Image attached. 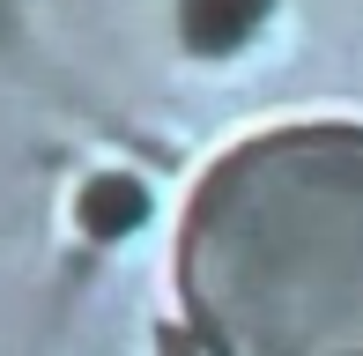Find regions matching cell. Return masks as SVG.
Returning a JSON list of instances; mask_svg holds the SVG:
<instances>
[{
  "instance_id": "6da1fadb",
  "label": "cell",
  "mask_w": 363,
  "mask_h": 356,
  "mask_svg": "<svg viewBox=\"0 0 363 356\" xmlns=\"http://www.w3.org/2000/svg\"><path fill=\"white\" fill-rule=\"evenodd\" d=\"M216 356H363V126H274L201 178L178 238Z\"/></svg>"
},
{
  "instance_id": "3957f363",
  "label": "cell",
  "mask_w": 363,
  "mask_h": 356,
  "mask_svg": "<svg viewBox=\"0 0 363 356\" xmlns=\"http://www.w3.org/2000/svg\"><path fill=\"white\" fill-rule=\"evenodd\" d=\"M141 216H148V193L134 186V178H119V171L96 178V186L82 193V230L89 238H126Z\"/></svg>"
},
{
  "instance_id": "7a4b0ae2",
  "label": "cell",
  "mask_w": 363,
  "mask_h": 356,
  "mask_svg": "<svg viewBox=\"0 0 363 356\" xmlns=\"http://www.w3.org/2000/svg\"><path fill=\"white\" fill-rule=\"evenodd\" d=\"M259 23H267V0H186L178 8V30L193 52H238Z\"/></svg>"
}]
</instances>
